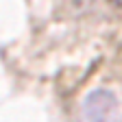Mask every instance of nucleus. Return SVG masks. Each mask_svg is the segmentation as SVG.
<instances>
[{"label":"nucleus","instance_id":"f257e3e1","mask_svg":"<svg viewBox=\"0 0 122 122\" xmlns=\"http://www.w3.org/2000/svg\"><path fill=\"white\" fill-rule=\"evenodd\" d=\"M113 2H116V5H120V7H122V0H113Z\"/></svg>","mask_w":122,"mask_h":122}]
</instances>
